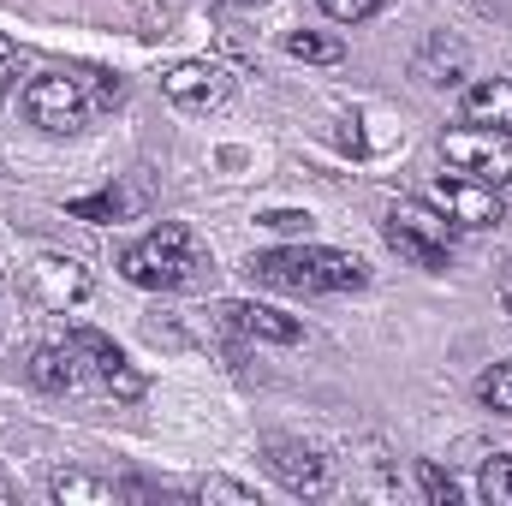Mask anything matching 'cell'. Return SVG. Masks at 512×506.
Segmentation results:
<instances>
[{"instance_id":"cell-1","label":"cell","mask_w":512,"mask_h":506,"mask_svg":"<svg viewBox=\"0 0 512 506\" xmlns=\"http://www.w3.org/2000/svg\"><path fill=\"white\" fill-rule=\"evenodd\" d=\"M126 96V84L120 78H108V72H36L30 78V90H24V120L36 131H48V137H72V131H84L96 114H108L114 102Z\"/></svg>"},{"instance_id":"cell-2","label":"cell","mask_w":512,"mask_h":506,"mask_svg":"<svg viewBox=\"0 0 512 506\" xmlns=\"http://www.w3.org/2000/svg\"><path fill=\"white\" fill-rule=\"evenodd\" d=\"M251 274L262 286L280 292H358L370 286V262L352 251H328V245H286V251L251 256Z\"/></svg>"},{"instance_id":"cell-3","label":"cell","mask_w":512,"mask_h":506,"mask_svg":"<svg viewBox=\"0 0 512 506\" xmlns=\"http://www.w3.org/2000/svg\"><path fill=\"white\" fill-rule=\"evenodd\" d=\"M197 268H203V245L179 221H161L155 233H143L137 245L120 251V274L143 292H179L197 280Z\"/></svg>"},{"instance_id":"cell-4","label":"cell","mask_w":512,"mask_h":506,"mask_svg":"<svg viewBox=\"0 0 512 506\" xmlns=\"http://www.w3.org/2000/svg\"><path fill=\"white\" fill-rule=\"evenodd\" d=\"M382 233L405 262H417V268H429V274H441V268L453 262V221H447L435 203H423V197H399V203L387 209Z\"/></svg>"},{"instance_id":"cell-5","label":"cell","mask_w":512,"mask_h":506,"mask_svg":"<svg viewBox=\"0 0 512 506\" xmlns=\"http://www.w3.org/2000/svg\"><path fill=\"white\" fill-rule=\"evenodd\" d=\"M453 173H471L495 191H512V126H459L441 137Z\"/></svg>"},{"instance_id":"cell-6","label":"cell","mask_w":512,"mask_h":506,"mask_svg":"<svg viewBox=\"0 0 512 506\" xmlns=\"http://www.w3.org/2000/svg\"><path fill=\"white\" fill-rule=\"evenodd\" d=\"M429 203H435L453 227H471V233L501 221V191H495V185H483V179H471V173H435Z\"/></svg>"},{"instance_id":"cell-7","label":"cell","mask_w":512,"mask_h":506,"mask_svg":"<svg viewBox=\"0 0 512 506\" xmlns=\"http://www.w3.org/2000/svg\"><path fill=\"white\" fill-rule=\"evenodd\" d=\"M24 292H30L42 310H78V304L90 298V268H84L78 256L42 251L24 268Z\"/></svg>"},{"instance_id":"cell-8","label":"cell","mask_w":512,"mask_h":506,"mask_svg":"<svg viewBox=\"0 0 512 506\" xmlns=\"http://www.w3.org/2000/svg\"><path fill=\"white\" fill-rule=\"evenodd\" d=\"M262 465H268V477L280 483V489H292V495H328L334 489V471H328V459L316 453V447H304V441H268L262 447Z\"/></svg>"},{"instance_id":"cell-9","label":"cell","mask_w":512,"mask_h":506,"mask_svg":"<svg viewBox=\"0 0 512 506\" xmlns=\"http://www.w3.org/2000/svg\"><path fill=\"white\" fill-rule=\"evenodd\" d=\"M161 90L173 108H191V114H209L233 96V78L215 66V60H179L173 72H161Z\"/></svg>"},{"instance_id":"cell-10","label":"cell","mask_w":512,"mask_h":506,"mask_svg":"<svg viewBox=\"0 0 512 506\" xmlns=\"http://www.w3.org/2000/svg\"><path fill=\"white\" fill-rule=\"evenodd\" d=\"M72 352H78V364L90 370V376H102L108 393H120V399H143V376L126 364V352L108 340V334H96V328H72V340H66Z\"/></svg>"},{"instance_id":"cell-11","label":"cell","mask_w":512,"mask_h":506,"mask_svg":"<svg viewBox=\"0 0 512 506\" xmlns=\"http://www.w3.org/2000/svg\"><path fill=\"white\" fill-rule=\"evenodd\" d=\"M221 316H227L239 334L268 340V346H298V340H304L298 316H286V310H274V304H221Z\"/></svg>"},{"instance_id":"cell-12","label":"cell","mask_w":512,"mask_h":506,"mask_svg":"<svg viewBox=\"0 0 512 506\" xmlns=\"http://www.w3.org/2000/svg\"><path fill=\"white\" fill-rule=\"evenodd\" d=\"M465 126H512V78H477L459 96Z\"/></svg>"},{"instance_id":"cell-13","label":"cell","mask_w":512,"mask_h":506,"mask_svg":"<svg viewBox=\"0 0 512 506\" xmlns=\"http://www.w3.org/2000/svg\"><path fill=\"white\" fill-rule=\"evenodd\" d=\"M465 66H471V54H465V42H453V36H429L423 48H417V78L423 84H435V90H447V84H459L465 78Z\"/></svg>"},{"instance_id":"cell-14","label":"cell","mask_w":512,"mask_h":506,"mask_svg":"<svg viewBox=\"0 0 512 506\" xmlns=\"http://www.w3.org/2000/svg\"><path fill=\"white\" fill-rule=\"evenodd\" d=\"M24 376H30V387H42V393H54V399H60V393H72V387H78L84 370H78V352H72V346H36V352H30V364H24Z\"/></svg>"},{"instance_id":"cell-15","label":"cell","mask_w":512,"mask_h":506,"mask_svg":"<svg viewBox=\"0 0 512 506\" xmlns=\"http://www.w3.org/2000/svg\"><path fill=\"white\" fill-rule=\"evenodd\" d=\"M48 501H60V506H114L120 489H114L108 477H90V471H54V477H48Z\"/></svg>"},{"instance_id":"cell-16","label":"cell","mask_w":512,"mask_h":506,"mask_svg":"<svg viewBox=\"0 0 512 506\" xmlns=\"http://www.w3.org/2000/svg\"><path fill=\"white\" fill-rule=\"evenodd\" d=\"M286 54L292 60H310V66H340L346 60V42L340 36H316V30H292L286 36Z\"/></svg>"},{"instance_id":"cell-17","label":"cell","mask_w":512,"mask_h":506,"mask_svg":"<svg viewBox=\"0 0 512 506\" xmlns=\"http://www.w3.org/2000/svg\"><path fill=\"white\" fill-rule=\"evenodd\" d=\"M477 405L495 411V417H512V358L507 364H489V370L477 376Z\"/></svg>"},{"instance_id":"cell-18","label":"cell","mask_w":512,"mask_h":506,"mask_svg":"<svg viewBox=\"0 0 512 506\" xmlns=\"http://www.w3.org/2000/svg\"><path fill=\"white\" fill-rule=\"evenodd\" d=\"M477 495H483L489 506H512V453H495V459H483Z\"/></svg>"},{"instance_id":"cell-19","label":"cell","mask_w":512,"mask_h":506,"mask_svg":"<svg viewBox=\"0 0 512 506\" xmlns=\"http://www.w3.org/2000/svg\"><path fill=\"white\" fill-rule=\"evenodd\" d=\"M126 191H114V185H108V191H96V197H72V203H66V209H72V215H78V221H120V215H126Z\"/></svg>"},{"instance_id":"cell-20","label":"cell","mask_w":512,"mask_h":506,"mask_svg":"<svg viewBox=\"0 0 512 506\" xmlns=\"http://www.w3.org/2000/svg\"><path fill=\"white\" fill-rule=\"evenodd\" d=\"M417 489H423L435 506H459V501H465V489H459V483H453L435 459H417Z\"/></svg>"},{"instance_id":"cell-21","label":"cell","mask_w":512,"mask_h":506,"mask_svg":"<svg viewBox=\"0 0 512 506\" xmlns=\"http://www.w3.org/2000/svg\"><path fill=\"white\" fill-rule=\"evenodd\" d=\"M203 501H233V506H256V489H245V483H233V477H209L203 489H197Z\"/></svg>"},{"instance_id":"cell-22","label":"cell","mask_w":512,"mask_h":506,"mask_svg":"<svg viewBox=\"0 0 512 506\" xmlns=\"http://www.w3.org/2000/svg\"><path fill=\"white\" fill-rule=\"evenodd\" d=\"M376 6H382V0H322V12H328L334 24H364Z\"/></svg>"},{"instance_id":"cell-23","label":"cell","mask_w":512,"mask_h":506,"mask_svg":"<svg viewBox=\"0 0 512 506\" xmlns=\"http://www.w3.org/2000/svg\"><path fill=\"white\" fill-rule=\"evenodd\" d=\"M262 227H274V233H310V215H298V209H274V215H262Z\"/></svg>"},{"instance_id":"cell-24","label":"cell","mask_w":512,"mask_h":506,"mask_svg":"<svg viewBox=\"0 0 512 506\" xmlns=\"http://www.w3.org/2000/svg\"><path fill=\"white\" fill-rule=\"evenodd\" d=\"M6 60H12V36L0 30V66H6Z\"/></svg>"},{"instance_id":"cell-25","label":"cell","mask_w":512,"mask_h":506,"mask_svg":"<svg viewBox=\"0 0 512 506\" xmlns=\"http://www.w3.org/2000/svg\"><path fill=\"white\" fill-rule=\"evenodd\" d=\"M6 501H12V489H6V477H0V506H6Z\"/></svg>"}]
</instances>
